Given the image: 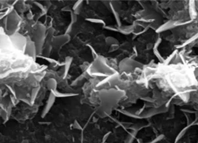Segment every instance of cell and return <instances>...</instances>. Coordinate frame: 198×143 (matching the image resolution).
Returning <instances> with one entry per match:
<instances>
[{"label":"cell","mask_w":198,"mask_h":143,"mask_svg":"<svg viewBox=\"0 0 198 143\" xmlns=\"http://www.w3.org/2000/svg\"><path fill=\"white\" fill-rule=\"evenodd\" d=\"M55 98H56L55 95L51 92L50 94L49 98V100L47 101V103H46V105H45V107L44 108V110L43 111L42 117H44L46 115V114H47L50 111V109L52 108V105H53L55 101Z\"/></svg>","instance_id":"1"},{"label":"cell","mask_w":198,"mask_h":143,"mask_svg":"<svg viewBox=\"0 0 198 143\" xmlns=\"http://www.w3.org/2000/svg\"><path fill=\"white\" fill-rule=\"evenodd\" d=\"M56 85V81L54 80V79H50V80H49V82H48V87L49 88H50L52 89V91H54L55 89Z\"/></svg>","instance_id":"2"},{"label":"cell","mask_w":198,"mask_h":143,"mask_svg":"<svg viewBox=\"0 0 198 143\" xmlns=\"http://www.w3.org/2000/svg\"><path fill=\"white\" fill-rule=\"evenodd\" d=\"M37 92H38V89H34L33 91V93H32V100H34V99H35V97L37 96Z\"/></svg>","instance_id":"3"},{"label":"cell","mask_w":198,"mask_h":143,"mask_svg":"<svg viewBox=\"0 0 198 143\" xmlns=\"http://www.w3.org/2000/svg\"><path fill=\"white\" fill-rule=\"evenodd\" d=\"M162 138H163V136H162H162H160L158 137V138H156L155 140H154L152 142H150V143H156V142H158V141H159L160 140H161Z\"/></svg>","instance_id":"4"},{"label":"cell","mask_w":198,"mask_h":143,"mask_svg":"<svg viewBox=\"0 0 198 143\" xmlns=\"http://www.w3.org/2000/svg\"><path fill=\"white\" fill-rule=\"evenodd\" d=\"M21 143H29V141L27 140H23Z\"/></svg>","instance_id":"5"}]
</instances>
